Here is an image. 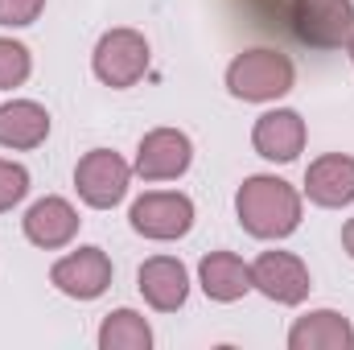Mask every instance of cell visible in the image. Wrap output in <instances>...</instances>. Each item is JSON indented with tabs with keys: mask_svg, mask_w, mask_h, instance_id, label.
Here are the masks:
<instances>
[{
	"mask_svg": "<svg viewBox=\"0 0 354 350\" xmlns=\"http://www.w3.org/2000/svg\"><path fill=\"white\" fill-rule=\"evenodd\" d=\"M301 210L305 202L284 177L256 174L235 190V219L252 239H268V243L288 239L301 227Z\"/></svg>",
	"mask_w": 354,
	"mask_h": 350,
	"instance_id": "obj_1",
	"label": "cell"
},
{
	"mask_svg": "<svg viewBox=\"0 0 354 350\" xmlns=\"http://www.w3.org/2000/svg\"><path fill=\"white\" fill-rule=\"evenodd\" d=\"M292 83H297L292 58L280 50H268V46L235 54L227 66V91L243 103H276L280 95L292 91Z\"/></svg>",
	"mask_w": 354,
	"mask_h": 350,
	"instance_id": "obj_2",
	"label": "cell"
},
{
	"mask_svg": "<svg viewBox=\"0 0 354 350\" xmlns=\"http://www.w3.org/2000/svg\"><path fill=\"white\" fill-rule=\"evenodd\" d=\"M91 71H95V79L103 87L111 91L136 87L145 79V71H149V42H145V33L124 29V25L107 29L99 37V46H95V54H91Z\"/></svg>",
	"mask_w": 354,
	"mask_h": 350,
	"instance_id": "obj_3",
	"label": "cell"
},
{
	"mask_svg": "<svg viewBox=\"0 0 354 350\" xmlns=\"http://www.w3.org/2000/svg\"><path fill=\"white\" fill-rule=\"evenodd\" d=\"M128 223L136 235L153 243H174V239H185L194 227V202L189 194H177V190H149L132 202Z\"/></svg>",
	"mask_w": 354,
	"mask_h": 350,
	"instance_id": "obj_4",
	"label": "cell"
},
{
	"mask_svg": "<svg viewBox=\"0 0 354 350\" xmlns=\"http://www.w3.org/2000/svg\"><path fill=\"white\" fill-rule=\"evenodd\" d=\"M288 21H292V33L305 46L338 50L354 33V4L351 0H292Z\"/></svg>",
	"mask_w": 354,
	"mask_h": 350,
	"instance_id": "obj_5",
	"label": "cell"
},
{
	"mask_svg": "<svg viewBox=\"0 0 354 350\" xmlns=\"http://www.w3.org/2000/svg\"><path fill=\"white\" fill-rule=\"evenodd\" d=\"M132 185V165L111 153V149H91L87 157L75 165V190L91 210H111L128 198Z\"/></svg>",
	"mask_w": 354,
	"mask_h": 350,
	"instance_id": "obj_6",
	"label": "cell"
},
{
	"mask_svg": "<svg viewBox=\"0 0 354 350\" xmlns=\"http://www.w3.org/2000/svg\"><path fill=\"white\" fill-rule=\"evenodd\" d=\"M194 165V145L181 128H153L140 136L136 145V161L132 174L145 181H177Z\"/></svg>",
	"mask_w": 354,
	"mask_h": 350,
	"instance_id": "obj_7",
	"label": "cell"
},
{
	"mask_svg": "<svg viewBox=\"0 0 354 350\" xmlns=\"http://www.w3.org/2000/svg\"><path fill=\"white\" fill-rule=\"evenodd\" d=\"M50 284L71 301H95L111 288V256L103 248H79L66 252L50 268Z\"/></svg>",
	"mask_w": 354,
	"mask_h": 350,
	"instance_id": "obj_8",
	"label": "cell"
},
{
	"mask_svg": "<svg viewBox=\"0 0 354 350\" xmlns=\"http://www.w3.org/2000/svg\"><path fill=\"white\" fill-rule=\"evenodd\" d=\"M252 288L276 305H301L313 288V276L292 252H260L252 260Z\"/></svg>",
	"mask_w": 354,
	"mask_h": 350,
	"instance_id": "obj_9",
	"label": "cell"
},
{
	"mask_svg": "<svg viewBox=\"0 0 354 350\" xmlns=\"http://www.w3.org/2000/svg\"><path fill=\"white\" fill-rule=\"evenodd\" d=\"M79 223H83V219H79V210H75L66 198L46 194V198H37V202L25 210L21 231H25V239H29L33 248H41V252H58V248L75 243Z\"/></svg>",
	"mask_w": 354,
	"mask_h": 350,
	"instance_id": "obj_10",
	"label": "cell"
},
{
	"mask_svg": "<svg viewBox=\"0 0 354 350\" xmlns=\"http://www.w3.org/2000/svg\"><path fill=\"white\" fill-rule=\"evenodd\" d=\"M305 120L292 111V107H272L256 120L252 128V145L264 161H276V165H288L305 153Z\"/></svg>",
	"mask_w": 354,
	"mask_h": 350,
	"instance_id": "obj_11",
	"label": "cell"
},
{
	"mask_svg": "<svg viewBox=\"0 0 354 350\" xmlns=\"http://www.w3.org/2000/svg\"><path fill=\"white\" fill-rule=\"evenodd\" d=\"M136 288L149 301V309L157 313H177L189 297V272L177 256H153L140 264L136 272Z\"/></svg>",
	"mask_w": 354,
	"mask_h": 350,
	"instance_id": "obj_12",
	"label": "cell"
},
{
	"mask_svg": "<svg viewBox=\"0 0 354 350\" xmlns=\"http://www.w3.org/2000/svg\"><path fill=\"white\" fill-rule=\"evenodd\" d=\"M305 198L322 210H342L354 202V157L326 153L305 169Z\"/></svg>",
	"mask_w": 354,
	"mask_h": 350,
	"instance_id": "obj_13",
	"label": "cell"
},
{
	"mask_svg": "<svg viewBox=\"0 0 354 350\" xmlns=\"http://www.w3.org/2000/svg\"><path fill=\"white\" fill-rule=\"evenodd\" d=\"M288 350H354V326L338 309H313L292 322Z\"/></svg>",
	"mask_w": 354,
	"mask_h": 350,
	"instance_id": "obj_14",
	"label": "cell"
},
{
	"mask_svg": "<svg viewBox=\"0 0 354 350\" xmlns=\"http://www.w3.org/2000/svg\"><path fill=\"white\" fill-rule=\"evenodd\" d=\"M198 284L210 301L231 305L252 293V264H243L235 252H210L198 264Z\"/></svg>",
	"mask_w": 354,
	"mask_h": 350,
	"instance_id": "obj_15",
	"label": "cell"
},
{
	"mask_svg": "<svg viewBox=\"0 0 354 350\" xmlns=\"http://www.w3.org/2000/svg\"><path fill=\"white\" fill-rule=\"evenodd\" d=\"M50 136V111L33 99H8L0 103V149H17L29 153L37 145H46Z\"/></svg>",
	"mask_w": 354,
	"mask_h": 350,
	"instance_id": "obj_16",
	"label": "cell"
},
{
	"mask_svg": "<svg viewBox=\"0 0 354 350\" xmlns=\"http://www.w3.org/2000/svg\"><path fill=\"white\" fill-rule=\"evenodd\" d=\"M99 350H149L153 347V326L136 309H115L99 326Z\"/></svg>",
	"mask_w": 354,
	"mask_h": 350,
	"instance_id": "obj_17",
	"label": "cell"
},
{
	"mask_svg": "<svg viewBox=\"0 0 354 350\" xmlns=\"http://www.w3.org/2000/svg\"><path fill=\"white\" fill-rule=\"evenodd\" d=\"M29 71H33L29 50L21 42H12V37H0V91L21 87L29 79Z\"/></svg>",
	"mask_w": 354,
	"mask_h": 350,
	"instance_id": "obj_18",
	"label": "cell"
},
{
	"mask_svg": "<svg viewBox=\"0 0 354 350\" xmlns=\"http://www.w3.org/2000/svg\"><path fill=\"white\" fill-rule=\"evenodd\" d=\"M25 194H29V169L0 157V214L12 210L17 202H25Z\"/></svg>",
	"mask_w": 354,
	"mask_h": 350,
	"instance_id": "obj_19",
	"label": "cell"
},
{
	"mask_svg": "<svg viewBox=\"0 0 354 350\" xmlns=\"http://www.w3.org/2000/svg\"><path fill=\"white\" fill-rule=\"evenodd\" d=\"M46 0H0V25L4 29H25L41 17Z\"/></svg>",
	"mask_w": 354,
	"mask_h": 350,
	"instance_id": "obj_20",
	"label": "cell"
},
{
	"mask_svg": "<svg viewBox=\"0 0 354 350\" xmlns=\"http://www.w3.org/2000/svg\"><path fill=\"white\" fill-rule=\"evenodd\" d=\"M342 252L354 260V219H346V223H342Z\"/></svg>",
	"mask_w": 354,
	"mask_h": 350,
	"instance_id": "obj_21",
	"label": "cell"
},
{
	"mask_svg": "<svg viewBox=\"0 0 354 350\" xmlns=\"http://www.w3.org/2000/svg\"><path fill=\"white\" fill-rule=\"evenodd\" d=\"M346 54H351V62H354V33H351V42H346Z\"/></svg>",
	"mask_w": 354,
	"mask_h": 350,
	"instance_id": "obj_22",
	"label": "cell"
}]
</instances>
